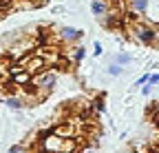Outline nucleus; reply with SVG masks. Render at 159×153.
<instances>
[{
	"label": "nucleus",
	"instance_id": "f257e3e1",
	"mask_svg": "<svg viewBox=\"0 0 159 153\" xmlns=\"http://www.w3.org/2000/svg\"><path fill=\"white\" fill-rule=\"evenodd\" d=\"M128 33L135 42L139 45H146V47H152L155 45V36H157V29L152 22L148 20H142V18H133L128 22Z\"/></svg>",
	"mask_w": 159,
	"mask_h": 153
},
{
	"label": "nucleus",
	"instance_id": "f03ea898",
	"mask_svg": "<svg viewBox=\"0 0 159 153\" xmlns=\"http://www.w3.org/2000/svg\"><path fill=\"white\" fill-rule=\"evenodd\" d=\"M55 84H57V73L51 71V69H44V71L31 75V87H33V91H35L38 102H42L47 95L55 89Z\"/></svg>",
	"mask_w": 159,
	"mask_h": 153
},
{
	"label": "nucleus",
	"instance_id": "7ed1b4c3",
	"mask_svg": "<svg viewBox=\"0 0 159 153\" xmlns=\"http://www.w3.org/2000/svg\"><path fill=\"white\" fill-rule=\"evenodd\" d=\"M82 38H84V31H82V29H75V27H60V29H57V36H55V40L69 47V45L80 42Z\"/></svg>",
	"mask_w": 159,
	"mask_h": 153
},
{
	"label": "nucleus",
	"instance_id": "20e7f679",
	"mask_svg": "<svg viewBox=\"0 0 159 153\" xmlns=\"http://www.w3.org/2000/svg\"><path fill=\"white\" fill-rule=\"evenodd\" d=\"M64 55H66V60H71L73 65H80L84 58H86V49L80 45V42H75V45H69V49L66 51H62Z\"/></svg>",
	"mask_w": 159,
	"mask_h": 153
},
{
	"label": "nucleus",
	"instance_id": "39448f33",
	"mask_svg": "<svg viewBox=\"0 0 159 153\" xmlns=\"http://www.w3.org/2000/svg\"><path fill=\"white\" fill-rule=\"evenodd\" d=\"M9 80H11V84H16L18 89H25V87L31 84V73H29L27 69H20V71H16V73L9 75Z\"/></svg>",
	"mask_w": 159,
	"mask_h": 153
},
{
	"label": "nucleus",
	"instance_id": "423d86ee",
	"mask_svg": "<svg viewBox=\"0 0 159 153\" xmlns=\"http://www.w3.org/2000/svg\"><path fill=\"white\" fill-rule=\"evenodd\" d=\"M128 11L130 18H139L148 11V0H128Z\"/></svg>",
	"mask_w": 159,
	"mask_h": 153
},
{
	"label": "nucleus",
	"instance_id": "0eeeda50",
	"mask_svg": "<svg viewBox=\"0 0 159 153\" xmlns=\"http://www.w3.org/2000/svg\"><path fill=\"white\" fill-rule=\"evenodd\" d=\"M108 11H111L108 0H91V13H93V16L102 18V16H106Z\"/></svg>",
	"mask_w": 159,
	"mask_h": 153
},
{
	"label": "nucleus",
	"instance_id": "6e6552de",
	"mask_svg": "<svg viewBox=\"0 0 159 153\" xmlns=\"http://www.w3.org/2000/svg\"><path fill=\"white\" fill-rule=\"evenodd\" d=\"M113 62H117V65L126 67V65H130V62H133V55H130V53H126V51H119V53H115Z\"/></svg>",
	"mask_w": 159,
	"mask_h": 153
},
{
	"label": "nucleus",
	"instance_id": "1a4fd4ad",
	"mask_svg": "<svg viewBox=\"0 0 159 153\" xmlns=\"http://www.w3.org/2000/svg\"><path fill=\"white\" fill-rule=\"evenodd\" d=\"M106 73L111 75V78H119V75H124V67L117 65V62H111V65L106 67Z\"/></svg>",
	"mask_w": 159,
	"mask_h": 153
},
{
	"label": "nucleus",
	"instance_id": "9d476101",
	"mask_svg": "<svg viewBox=\"0 0 159 153\" xmlns=\"http://www.w3.org/2000/svg\"><path fill=\"white\" fill-rule=\"evenodd\" d=\"M91 104H93V111H95V113H104V111H106V107H104V98H95Z\"/></svg>",
	"mask_w": 159,
	"mask_h": 153
},
{
	"label": "nucleus",
	"instance_id": "9b49d317",
	"mask_svg": "<svg viewBox=\"0 0 159 153\" xmlns=\"http://www.w3.org/2000/svg\"><path fill=\"white\" fill-rule=\"evenodd\" d=\"M77 153H97V146L89 142V144H84V146H80V149H77Z\"/></svg>",
	"mask_w": 159,
	"mask_h": 153
},
{
	"label": "nucleus",
	"instance_id": "f8f14e48",
	"mask_svg": "<svg viewBox=\"0 0 159 153\" xmlns=\"http://www.w3.org/2000/svg\"><path fill=\"white\" fill-rule=\"evenodd\" d=\"M9 153H29V149H27V144H13L9 149Z\"/></svg>",
	"mask_w": 159,
	"mask_h": 153
},
{
	"label": "nucleus",
	"instance_id": "ddd939ff",
	"mask_svg": "<svg viewBox=\"0 0 159 153\" xmlns=\"http://www.w3.org/2000/svg\"><path fill=\"white\" fill-rule=\"evenodd\" d=\"M102 53H104V49H102V42H95V45H93V55H97V58H99Z\"/></svg>",
	"mask_w": 159,
	"mask_h": 153
},
{
	"label": "nucleus",
	"instance_id": "4468645a",
	"mask_svg": "<svg viewBox=\"0 0 159 153\" xmlns=\"http://www.w3.org/2000/svg\"><path fill=\"white\" fill-rule=\"evenodd\" d=\"M152 87H155V84H150V82L142 84V93H144V95H150V93H152Z\"/></svg>",
	"mask_w": 159,
	"mask_h": 153
},
{
	"label": "nucleus",
	"instance_id": "2eb2a0df",
	"mask_svg": "<svg viewBox=\"0 0 159 153\" xmlns=\"http://www.w3.org/2000/svg\"><path fill=\"white\" fill-rule=\"evenodd\" d=\"M148 82H150V84H159V73H150Z\"/></svg>",
	"mask_w": 159,
	"mask_h": 153
},
{
	"label": "nucleus",
	"instance_id": "dca6fc26",
	"mask_svg": "<svg viewBox=\"0 0 159 153\" xmlns=\"http://www.w3.org/2000/svg\"><path fill=\"white\" fill-rule=\"evenodd\" d=\"M51 11H53V13H62V11H66V7H53Z\"/></svg>",
	"mask_w": 159,
	"mask_h": 153
},
{
	"label": "nucleus",
	"instance_id": "f3484780",
	"mask_svg": "<svg viewBox=\"0 0 159 153\" xmlns=\"http://www.w3.org/2000/svg\"><path fill=\"white\" fill-rule=\"evenodd\" d=\"M35 153H60V151H44V149H38Z\"/></svg>",
	"mask_w": 159,
	"mask_h": 153
},
{
	"label": "nucleus",
	"instance_id": "a211bd4d",
	"mask_svg": "<svg viewBox=\"0 0 159 153\" xmlns=\"http://www.w3.org/2000/svg\"><path fill=\"white\" fill-rule=\"evenodd\" d=\"M122 153H135V151H133V149H126V151H122Z\"/></svg>",
	"mask_w": 159,
	"mask_h": 153
},
{
	"label": "nucleus",
	"instance_id": "6ab92c4d",
	"mask_svg": "<svg viewBox=\"0 0 159 153\" xmlns=\"http://www.w3.org/2000/svg\"><path fill=\"white\" fill-rule=\"evenodd\" d=\"M108 2H115V5H117V2H122V0H108Z\"/></svg>",
	"mask_w": 159,
	"mask_h": 153
}]
</instances>
